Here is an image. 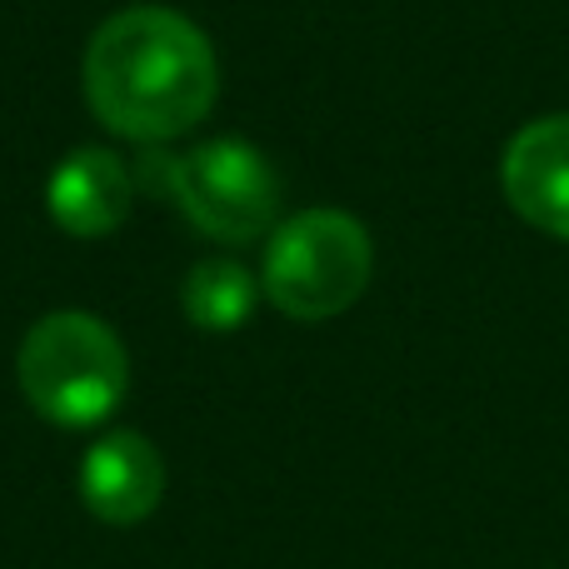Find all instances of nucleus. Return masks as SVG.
Returning <instances> with one entry per match:
<instances>
[{
	"label": "nucleus",
	"instance_id": "nucleus-5",
	"mask_svg": "<svg viewBox=\"0 0 569 569\" xmlns=\"http://www.w3.org/2000/svg\"><path fill=\"white\" fill-rule=\"evenodd\" d=\"M500 186L525 226L569 240V116H540L515 130L500 156Z\"/></svg>",
	"mask_w": 569,
	"mask_h": 569
},
{
	"label": "nucleus",
	"instance_id": "nucleus-7",
	"mask_svg": "<svg viewBox=\"0 0 569 569\" xmlns=\"http://www.w3.org/2000/svg\"><path fill=\"white\" fill-rule=\"evenodd\" d=\"M166 495V460L136 430H110L80 460V500L106 525H140Z\"/></svg>",
	"mask_w": 569,
	"mask_h": 569
},
{
	"label": "nucleus",
	"instance_id": "nucleus-3",
	"mask_svg": "<svg viewBox=\"0 0 569 569\" xmlns=\"http://www.w3.org/2000/svg\"><path fill=\"white\" fill-rule=\"evenodd\" d=\"M140 180L156 186L190 226L220 246H250L280 220V176L250 140H206L196 150H146Z\"/></svg>",
	"mask_w": 569,
	"mask_h": 569
},
{
	"label": "nucleus",
	"instance_id": "nucleus-8",
	"mask_svg": "<svg viewBox=\"0 0 569 569\" xmlns=\"http://www.w3.org/2000/svg\"><path fill=\"white\" fill-rule=\"evenodd\" d=\"M256 300H260V280L250 276L240 260H200L186 276V284H180V310H186V320L210 335L240 330V325L256 315Z\"/></svg>",
	"mask_w": 569,
	"mask_h": 569
},
{
	"label": "nucleus",
	"instance_id": "nucleus-2",
	"mask_svg": "<svg viewBox=\"0 0 569 569\" xmlns=\"http://www.w3.org/2000/svg\"><path fill=\"white\" fill-rule=\"evenodd\" d=\"M16 375L36 415H46L60 430H90L126 400L130 355L100 315L56 310L26 330Z\"/></svg>",
	"mask_w": 569,
	"mask_h": 569
},
{
	"label": "nucleus",
	"instance_id": "nucleus-6",
	"mask_svg": "<svg viewBox=\"0 0 569 569\" xmlns=\"http://www.w3.org/2000/svg\"><path fill=\"white\" fill-rule=\"evenodd\" d=\"M136 206V170L106 146H80L50 170L46 210L66 236L100 240L116 236Z\"/></svg>",
	"mask_w": 569,
	"mask_h": 569
},
{
	"label": "nucleus",
	"instance_id": "nucleus-4",
	"mask_svg": "<svg viewBox=\"0 0 569 569\" xmlns=\"http://www.w3.org/2000/svg\"><path fill=\"white\" fill-rule=\"evenodd\" d=\"M375 276L370 230L350 210H300L280 220L260 260V295L290 320H335Z\"/></svg>",
	"mask_w": 569,
	"mask_h": 569
},
{
	"label": "nucleus",
	"instance_id": "nucleus-1",
	"mask_svg": "<svg viewBox=\"0 0 569 569\" xmlns=\"http://www.w3.org/2000/svg\"><path fill=\"white\" fill-rule=\"evenodd\" d=\"M86 106L130 146L180 140L216 110L220 60L210 36L170 6H130L100 20L80 60Z\"/></svg>",
	"mask_w": 569,
	"mask_h": 569
}]
</instances>
